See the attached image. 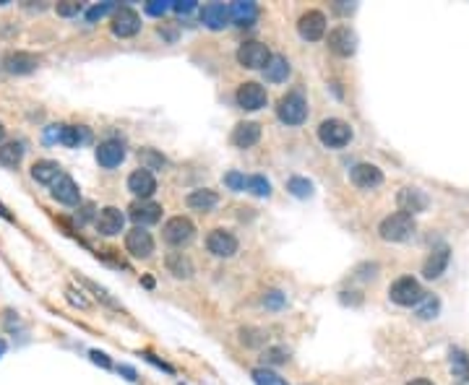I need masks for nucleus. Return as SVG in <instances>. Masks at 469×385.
Wrapping results in <instances>:
<instances>
[{
	"mask_svg": "<svg viewBox=\"0 0 469 385\" xmlns=\"http://www.w3.org/2000/svg\"><path fill=\"white\" fill-rule=\"evenodd\" d=\"M3 354H5V341L0 338V357H3Z\"/></svg>",
	"mask_w": 469,
	"mask_h": 385,
	"instance_id": "49",
	"label": "nucleus"
},
{
	"mask_svg": "<svg viewBox=\"0 0 469 385\" xmlns=\"http://www.w3.org/2000/svg\"><path fill=\"white\" fill-rule=\"evenodd\" d=\"M162 237L169 245H188L195 237V227L188 216H172L162 227Z\"/></svg>",
	"mask_w": 469,
	"mask_h": 385,
	"instance_id": "7",
	"label": "nucleus"
},
{
	"mask_svg": "<svg viewBox=\"0 0 469 385\" xmlns=\"http://www.w3.org/2000/svg\"><path fill=\"white\" fill-rule=\"evenodd\" d=\"M350 180L357 185V188H363V190H373L378 188L381 182H383V172L376 167V164H368V162H360V164H354L350 169Z\"/></svg>",
	"mask_w": 469,
	"mask_h": 385,
	"instance_id": "16",
	"label": "nucleus"
},
{
	"mask_svg": "<svg viewBox=\"0 0 469 385\" xmlns=\"http://www.w3.org/2000/svg\"><path fill=\"white\" fill-rule=\"evenodd\" d=\"M328 50L339 55V58H352L357 50V34L350 26H337L328 32Z\"/></svg>",
	"mask_w": 469,
	"mask_h": 385,
	"instance_id": "8",
	"label": "nucleus"
},
{
	"mask_svg": "<svg viewBox=\"0 0 469 385\" xmlns=\"http://www.w3.org/2000/svg\"><path fill=\"white\" fill-rule=\"evenodd\" d=\"M125 250L133 258H149L154 253V237L143 229V227H133L125 234Z\"/></svg>",
	"mask_w": 469,
	"mask_h": 385,
	"instance_id": "14",
	"label": "nucleus"
},
{
	"mask_svg": "<svg viewBox=\"0 0 469 385\" xmlns=\"http://www.w3.org/2000/svg\"><path fill=\"white\" fill-rule=\"evenodd\" d=\"M5 138V128H3V123H0V141Z\"/></svg>",
	"mask_w": 469,
	"mask_h": 385,
	"instance_id": "50",
	"label": "nucleus"
},
{
	"mask_svg": "<svg viewBox=\"0 0 469 385\" xmlns=\"http://www.w3.org/2000/svg\"><path fill=\"white\" fill-rule=\"evenodd\" d=\"M0 216H3V219H8V221H13L11 211H8V208H5V206H3V203H0Z\"/></svg>",
	"mask_w": 469,
	"mask_h": 385,
	"instance_id": "48",
	"label": "nucleus"
},
{
	"mask_svg": "<svg viewBox=\"0 0 469 385\" xmlns=\"http://www.w3.org/2000/svg\"><path fill=\"white\" fill-rule=\"evenodd\" d=\"M253 380H256V385H289L282 375L272 373V370H266V367H256V370H253Z\"/></svg>",
	"mask_w": 469,
	"mask_h": 385,
	"instance_id": "34",
	"label": "nucleus"
},
{
	"mask_svg": "<svg viewBox=\"0 0 469 385\" xmlns=\"http://www.w3.org/2000/svg\"><path fill=\"white\" fill-rule=\"evenodd\" d=\"M298 32L308 42H318L326 34V16L321 11H305L298 18Z\"/></svg>",
	"mask_w": 469,
	"mask_h": 385,
	"instance_id": "12",
	"label": "nucleus"
},
{
	"mask_svg": "<svg viewBox=\"0 0 469 385\" xmlns=\"http://www.w3.org/2000/svg\"><path fill=\"white\" fill-rule=\"evenodd\" d=\"M128 190L136 195V198H141V201H146V198H152L156 192V180L154 175L149 172V169H136V172H130L128 175Z\"/></svg>",
	"mask_w": 469,
	"mask_h": 385,
	"instance_id": "18",
	"label": "nucleus"
},
{
	"mask_svg": "<svg viewBox=\"0 0 469 385\" xmlns=\"http://www.w3.org/2000/svg\"><path fill=\"white\" fill-rule=\"evenodd\" d=\"M263 362H266V364H279V362H287V351L285 349H266V351H263Z\"/></svg>",
	"mask_w": 469,
	"mask_h": 385,
	"instance_id": "39",
	"label": "nucleus"
},
{
	"mask_svg": "<svg viewBox=\"0 0 469 385\" xmlns=\"http://www.w3.org/2000/svg\"><path fill=\"white\" fill-rule=\"evenodd\" d=\"M185 203H188V208H193V211L206 214V211H214V208H217V203H219V195H217L214 190H208V188H198V190L188 192Z\"/></svg>",
	"mask_w": 469,
	"mask_h": 385,
	"instance_id": "24",
	"label": "nucleus"
},
{
	"mask_svg": "<svg viewBox=\"0 0 469 385\" xmlns=\"http://www.w3.org/2000/svg\"><path fill=\"white\" fill-rule=\"evenodd\" d=\"M287 190L292 192L295 198H311L313 182L305 180V177H289V180H287Z\"/></svg>",
	"mask_w": 469,
	"mask_h": 385,
	"instance_id": "33",
	"label": "nucleus"
},
{
	"mask_svg": "<svg viewBox=\"0 0 469 385\" xmlns=\"http://www.w3.org/2000/svg\"><path fill=\"white\" fill-rule=\"evenodd\" d=\"M141 156L146 159V162H149V164H152V167H162V164H165V159H162V156H156L154 151H149V149H146ZM152 167H149V169H152Z\"/></svg>",
	"mask_w": 469,
	"mask_h": 385,
	"instance_id": "45",
	"label": "nucleus"
},
{
	"mask_svg": "<svg viewBox=\"0 0 469 385\" xmlns=\"http://www.w3.org/2000/svg\"><path fill=\"white\" fill-rule=\"evenodd\" d=\"M448 362H451V375L459 385L469 383V357L464 349H451L448 351Z\"/></svg>",
	"mask_w": 469,
	"mask_h": 385,
	"instance_id": "27",
	"label": "nucleus"
},
{
	"mask_svg": "<svg viewBox=\"0 0 469 385\" xmlns=\"http://www.w3.org/2000/svg\"><path fill=\"white\" fill-rule=\"evenodd\" d=\"M39 65V58L37 55H32V52H8L5 55V68L11 71V73H32L34 68Z\"/></svg>",
	"mask_w": 469,
	"mask_h": 385,
	"instance_id": "25",
	"label": "nucleus"
},
{
	"mask_svg": "<svg viewBox=\"0 0 469 385\" xmlns=\"http://www.w3.org/2000/svg\"><path fill=\"white\" fill-rule=\"evenodd\" d=\"M396 206L399 211L407 214V216H415V214H422L430 206V198L420 188H402L399 195H396Z\"/></svg>",
	"mask_w": 469,
	"mask_h": 385,
	"instance_id": "11",
	"label": "nucleus"
},
{
	"mask_svg": "<svg viewBox=\"0 0 469 385\" xmlns=\"http://www.w3.org/2000/svg\"><path fill=\"white\" fill-rule=\"evenodd\" d=\"M97 232L104 234V237H112V234H120L123 227H125V214L115 208V206H104L102 211L97 214Z\"/></svg>",
	"mask_w": 469,
	"mask_h": 385,
	"instance_id": "13",
	"label": "nucleus"
},
{
	"mask_svg": "<svg viewBox=\"0 0 469 385\" xmlns=\"http://www.w3.org/2000/svg\"><path fill=\"white\" fill-rule=\"evenodd\" d=\"M234 58H237V63L248 68V71H261V68H266L269 60H272V50L263 45V42H256V39H250V42H243L237 52H234Z\"/></svg>",
	"mask_w": 469,
	"mask_h": 385,
	"instance_id": "5",
	"label": "nucleus"
},
{
	"mask_svg": "<svg viewBox=\"0 0 469 385\" xmlns=\"http://www.w3.org/2000/svg\"><path fill=\"white\" fill-rule=\"evenodd\" d=\"M407 385H433L430 380H425V377H415V380H409Z\"/></svg>",
	"mask_w": 469,
	"mask_h": 385,
	"instance_id": "47",
	"label": "nucleus"
},
{
	"mask_svg": "<svg viewBox=\"0 0 469 385\" xmlns=\"http://www.w3.org/2000/svg\"><path fill=\"white\" fill-rule=\"evenodd\" d=\"M230 13H232L234 24L250 26L256 21V16H258V8H256V3H250V0H240V3H232V5H230Z\"/></svg>",
	"mask_w": 469,
	"mask_h": 385,
	"instance_id": "30",
	"label": "nucleus"
},
{
	"mask_svg": "<svg viewBox=\"0 0 469 385\" xmlns=\"http://www.w3.org/2000/svg\"><path fill=\"white\" fill-rule=\"evenodd\" d=\"M245 182H248V177L245 175H240V172H230V175H224V185L234 192L245 190Z\"/></svg>",
	"mask_w": 469,
	"mask_h": 385,
	"instance_id": "37",
	"label": "nucleus"
},
{
	"mask_svg": "<svg viewBox=\"0 0 469 385\" xmlns=\"http://www.w3.org/2000/svg\"><path fill=\"white\" fill-rule=\"evenodd\" d=\"M47 138H58L63 146L78 149V146H84V143L91 141V133H89V128H84V125H60L58 130H50Z\"/></svg>",
	"mask_w": 469,
	"mask_h": 385,
	"instance_id": "17",
	"label": "nucleus"
},
{
	"mask_svg": "<svg viewBox=\"0 0 469 385\" xmlns=\"http://www.w3.org/2000/svg\"><path fill=\"white\" fill-rule=\"evenodd\" d=\"M52 198L65 206H76L81 201V190H78V185L73 182V177L63 172L58 180L52 182Z\"/></svg>",
	"mask_w": 469,
	"mask_h": 385,
	"instance_id": "22",
	"label": "nucleus"
},
{
	"mask_svg": "<svg viewBox=\"0 0 469 385\" xmlns=\"http://www.w3.org/2000/svg\"><path fill=\"white\" fill-rule=\"evenodd\" d=\"M128 216L136 221V227H146V224H156L162 219V206L149 203V201H133L128 206Z\"/></svg>",
	"mask_w": 469,
	"mask_h": 385,
	"instance_id": "21",
	"label": "nucleus"
},
{
	"mask_svg": "<svg viewBox=\"0 0 469 385\" xmlns=\"http://www.w3.org/2000/svg\"><path fill=\"white\" fill-rule=\"evenodd\" d=\"M60 175H63V169H60L58 162H52V159H39V162L32 164V177L37 182H42V185H52Z\"/></svg>",
	"mask_w": 469,
	"mask_h": 385,
	"instance_id": "26",
	"label": "nucleus"
},
{
	"mask_svg": "<svg viewBox=\"0 0 469 385\" xmlns=\"http://www.w3.org/2000/svg\"><path fill=\"white\" fill-rule=\"evenodd\" d=\"M107 11H112V3H104V5H94L86 11V21H97V18H102Z\"/></svg>",
	"mask_w": 469,
	"mask_h": 385,
	"instance_id": "41",
	"label": "nucleus"
},
{
	"mask_svg": "<svg viewBox=\"0 0 469 385\" xmlns=\"http://www.w3.org/2000/svg\"><path fill=\"white\" fill-rule=\"evenodd\" d=\"M287 299L282 292H269V295L263 297V305H269V308H282Z\"/></svg>",
	"mask_w": 469,
	"mask_h": 385,
	"instance_id": "42",
	"label": "nucleus"
},
{
	"mask_svg": "<svg viewBox=\"0 0 469 385\" xmlns=\"http://www.w3.org/2000/svg\"><path fill=\"white\" fill-rule=\"evenodd\" d=\"M438 312H441V299H438V297H430V295L422 297V305L417 308V318L430 321V318H435Z\"/></svg>",
	"mask_w": 469,
	"mask_h": 385,
	"instance_id": "32",
	"label": "nucleus"
},
{
	"mask_svg": "<svg viewBox=\"0 0 469 385\" xmlns=\"http://www.w3.org/2000/svg\"><path fill=\"white\" fill-rule=\"evenodd\" d=\"M169 8H172V3H167V0H149V3H146V13H149V16H162V13H167Z\"/></svg>",
	"mask_w": 469,
	"mask_h": 385,
	"instance_id": "38",
	"label": "nucleus"
},
{
	"mask_svg": "<svg viewBox=\"0 0 469 385\" xmlns=\"http://www.w3.org/2000/svg\"><path fill=\"white\" fill-rule=\"evenodd\" d=\"M289 60H287L285 55H272V60H269V65L263 68V76H266V81H272V84H282V81H287V76H289Z\"/></svg>",
	"mask_w": 469,
	"mask_h": 385,
	"instance_id": "28",
	"label": "nucleus"
},
{
	"mask_svg": "<svg viewBox=\"0 0 469 385\" xmlns=\"http://www.w3.org/2000/svg\"><path fill=\"white\" fill-rule=\"evenodd\" d=\"M206 247L211 256L232 258L237 253V237L230 229H211L206 237Z\"/></svg>",
	"mask_w": 469,
	"mask_h": 385,
	"instance_id": "10",
	"label": "nucleus"
},
{
	"mask_svg": "<svg viewBox=\"0 0 469 385\" xmlns=\"http://www.w3.org/2000/svg\"><path fill=\"white\" fill-rule=\"evenodd\" d=\"M230 141H232V146H237V149H250V146H256V143L261 141V125L258 123H240V125H234Z\"/></svg>",
	"mask_w": 469,
	"mask_h": 385,
	"instance_id": "23",
	"label": "nucleus"
},
{
	"mask_svg": "<svg viewBox=\"0 0 469 385\" xmlns=\"http://www.w3.org/2000/svg\"><path fill=\"white\" fill-rule=\"evenodd\" d=\"M68 299H71L76 308H89V299L81 295V292H76V289H68Z\"/></svg>",
	"mask_w": 469,
	"mask_h": 385,
	"instance_id": "43",
	"label": "nucleus"
},
{
	"mask_svg": "<svg viewBox=\"0 0 469 385\" xmlns=\"http://www.w3.org/2000/svg\"><path fill=\"white\" fill-rule=\"evenodd\" d=\"M415 229H417L415 216H407L402 211L391 214V216H386L381 224H378V234H381V240H386V243H407V240L415 234Z\"/></svg>",
	"mask_w": 469,
	"mask_h": 385,
	"instance_id": "1",
	"label": "nucleus"
},
{
	"mask_svg": "<svg viewBox=\"0 0 469 385\" xmlns=\"http://www.w3.org/2000/svg\"><path fill=\"white\" fill-rule=\"evenodd\" d=\"M165 266H167V271L175 279H191L193 276V263H191V258H185L182 253H169L165 258Z\"/></svg>",
	"mask_w": 469,
	"mask_h": 385,
	"instance_id": "29",
	"label": "nucleus"
},
{
	"mask_svg": "<svg viewBox=\"0 0 469 385\" xmlns=\"http://www.w3.org/2000/svg\"><path fill=\"white\" fill-rule=\"evenodd\" d=\"M141 32V16L133 8H117L112 16V34L120 39L136 37Z\"/></svg>",
	"mask_w": 469,
	"mask_h": 385,
	"instance_id": "9",
	"label": "nucleus"
},
{
	"mask_svg": "<svg viewBox=\"0 0 469 385\" xmlns=\"http://www.w3.org/2000/svg\"><path fill=\"white\" fill-rule=\"evenodd\" d=\"M276 117L285 123V125H300L305 123L308 117V99L302 91H287L285 97L276 102Z\"/></svg>",
	"mask_w": 469,
	"mask_h": 385,
	"instance_id": "2",
	"label": "nucleus"
},
{
	"mask_svg": "<svg viewBox=\"0 0 469 385\" xmlns=\"http://www.w3.org/2000/svg\"><path fill=\"white\" fill-rule=\"evenodd\" d=\"M422 297H425V292H422L420 282L412 276H402L389 286V299L399 308H415L422 302Z\"/></svg>",
	"mask_w": 469,
	"mask_h": 385,
	"instance_id": "3",
	"label": "nucleus"
},
{
	"mask_svg": "<svg viewBox=\"0 0 469 385\" xmlns=\"http://www.w3.org/2000/svg\"><path fill=\"white\" fill-rule=\"evenodd\" d=\"M91 360L97 362V364H102V367H110V360H107V354H102V351H91Z\"/></svg>",
	"mask_w": 469,
	"mask_h": 385,
	"instance_id": "46",
	"label": "nucleus"
},
{
	"mask_svg": "<svg viewBox=\"0 0 469 385\" xmlns=\"http://www.w3.org/2000/svg\"><path fill=\"white\" fill-rule=\"evenodd\" d=\"M234 102H237V107L248 110V112H256L261 107H266L269 94H266V89H263L261 84H256V81H245V84H240L237 91H234Z\"/></svg>",
	"mask_w": 469,
	"mask_h": 385,
	"instance_id": "6",
	"label": "nucleus"
},
{
	"mask_svg": "<svg viewBox=\"0 0 469 385\" xmlns=\"http://www.w3.org/2000/svg\"><path fill=\"white\" fill-rule=\"evenodd\" d=\"M201 21H204V26L214 29V32H219V29H224V26H230V21H232L230 5H224V3H208V5L201 8Z\"/></svg>",
	"mask_w": 469,
	"mask_h": 385,
	"instance_id": "19",
	"label": "nucleus"
},
{
	"mask_svg": "<svg viewBox=\"0 0 469 385\" xmlns=\"http://www.w3.org/2000/svg\"><path fill=\"white\" fill-rule=\"evenodd\" d=\"M21 156H24V146L19 141H8L0 146V164L8 169H16L19 167V162H21Z\"/></svg>",
	"mask_w": 469,
	"mask_h": 385,
	"instance_id": "31",
	"label": "nucleus"
},
{
	"mask_svg": "<svg viewBox=\"0 0 469 385\" xmlns=\"http://www.w3.org/2000/svg\"><path fill=\"white\" fill-rule=\"evenodd\" d=\"M448 260H451L448 245L433 247V253H430L428 260H425V266H422V276H425V279H438V276H443L446 269H448Z\"/></svg>",
	"mask_w": 469,
	"mask_h": 385,
	"instance_id": "20",
	"label": "nucleus"
},
{
	"mask_svg": "<svg viewBox=\"0 0 469 385\" xmlns=\"http://www.w3.org/2000/svg\"><path fill=\"white\" fill-rule=\"evenodd\" d=\"M172 8L178 13H191L195 8V0H178V3H172Z\"/></svg>",
	"mask_w": 469,
	"mask_h": 385,
	"instance_id": "44",
	"label": "nucleus"
},
{
	"mask_svg": "<svg viewBox=\"0 0 469 385\" xmlns=\"http://www.w3.org/2000/svg\"><path fill=\"white\" fill-rule=\"evenodd\" d=\"M123 159H125V146H123V141L107 138V141H102L97 146V162H99V167L115 169L123 164Z\"/></svg>",
	"mask_w": 469,
	"mask_h": 385,
	"instance_id": "15",
	"label": "nucleus"
},
{
	"mask_svg": "<svg viewBox=\"0 0 469 385\" xmlns=\"http://www.w3.org/2000/svg\"><path fill=\"white\" fill-rule=\"evenodd\" d=\"M245 188L253 195H258V198H266V195H272V185H269V180L266 177H261V175H253V177H248Z\"/></svg>",
	"mask_w": 469,
	"mask_h": 385,
	"instance_id": "35",
	"label": "nucleus"
},
{
	"mask_svg": "<svg viewBox=\"0 0 469 385\" xmlns=\"http://www.w3.org/2000/svg\"><path fill=\"white\" fill-rule=\"evenodd\" d=\"M81 282L86 284V286H89L91 292L97 295V299H102V302H104V305H107V308L120 310V305H117V302H115V299H112V297L107 295V289H102V286H97V284H94V282H89V279H81Z\"/></svg>",
	"mask_w": 469,
	"mask_h": 385,
	"instance_id": "36",
	"label": "nucleus"
},
{
	"mask_svg": "<svg viewBox=\"0 0 469 385\" xmlns=\"http://www.w3.org/2000/svg\"><path fill=\"white\" fill-rule=\"evenodd\" d=\"M78 11H81V3H76V0L58 3V13H60V16H76Z\"/></svg>",
	"mask_w": 469,
	"mask_h": 385,
	"instance_id": "40",
	"label": "nucleus"
},
{
	"mask_svg": "<svg viewBox=\"0 0 469 385\" xmlns=\"http://www.w3.org/2000/svg\"><path fill=\"white\" fill-rule=\"evenodd\" d=\"M318 141L324 143L326 149H344L352 141V128L350 123L339 120V117H328L318 125Z\"/></svg>",
	"mask_w": 469,
	"mask_h": 385,
	"instance_id": "4",
	"label": "nucleus"
}]
</instances>
